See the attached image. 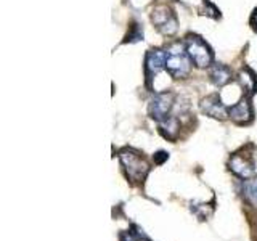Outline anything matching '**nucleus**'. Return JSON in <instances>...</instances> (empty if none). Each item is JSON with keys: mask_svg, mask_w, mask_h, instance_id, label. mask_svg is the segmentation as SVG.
<instances>
[{"mask_svg": "<svg viewBox=\"0 0 257 241\" xmlns=\"http://www.w3.org/2000/svg\"><path fill=\"white\" fill-rule=\"evenodd\" d=\"M166 69L175 79L185 77L190 72V56L182 44H174L166 52Z\"/></svg>", "mask_w": 257, "mask_h": 241, "instance_id": "nucleus-1", "label": "nucleus"}, {"mask_svg": "<svg viewBox=\"0 0 257 241\" xmlns=\"http://www.w3.org/2000/svg\"><path fill=\"white\" fill-rule=\"evenodd\" d=\"M120 163L125 167V172L128 175V179L134 182H143V179L147 177L150 166L139 153L134 150H124L120 151Z\"/></svg>", "mask_w": 257, "mask_h": 241, "instance_id": "nucleus-2", "label": "nucleus"}, {"mask_svg": "<svg viewBox=\"0 0 257 241\" xmlns=\"http://www.w3.org/2000/svg\"><path fill=\"white\" fill-rule=\"evenodd\" d=\"M185 48L190 56V60L196 64L198 68H206L212 61V53L209 50L204 40H201L196 36H190L185 42Z\"/></svg>", "mask_w": 257, "mask_h": 241, "instance_id": "nucleus-3", "label": "nucleus"}, {"mask_svg": "<svg viewBox=\"0 0 257 241\" xmlns=\"http://www.w3.org/2000/svg\"><path fill=\"white\" fill-rule=\"evenodd\" d=\"M151 21L155 23V26L166 36H172L177 31V20L174 13L171 12V8H167L164 5L156 7L151 13Z\"/></svg>", "mask_w": 257, "mask_h": 241, "instance_id": "nucleus-4", "label": "nucleus"}, {"mask_svg": "<svg viewBox=\"0 0 257 241\" xmlns=\"http://www.w3.org/2000/svg\"><path fill=\"white\" fill-rule=\"evenodd\" d=\"M172 101H174V95L172 93H158L155 98L150 101V114L153 119L156 120H163L167 117L169 111L172 108Z\"/></svg>", "mask_w": 257, "mask_h": 241, "instance_id": "nucleus-5", "label": "nucleus"}, {"mask_svg": "<svg viewBox=\"0 0 257 241\" xmlns=\"http://www.w3.org/2000/svg\"><path fill=\"white\" fill-rule=\"evenodd\" d=\"M166 68V52L159 50H150L147 55V74L148 79H153L158 72H161Z\"/></svg>", "mask_w": 257, "mask_h": 241, "instance_id": "nucleus-6", "label": "nucleus"}, {"mask_svg": "<svg viewBox=\"0 0 257 241\" xmlns=\"http://www.w3.org/2000/svg\"><path fill=\"white\" fill-rule=\"evenodd\" d=\"M230 169L241 179H249L254 174V163L247 156L235 155L230 159Z\"/></svg>", "mask_w": 257, "mask_h": 241, "instance_id": "nucleus-7", "label": "nucleus"}, {"mask_svg": "<svg viewBox=\"0 0 257 241\" xmlns=\"http://www.w3.org/2000/svg\"><path fill=\"white\" fill-rule=\"evenodd\" d=\"M201 109H203L207 116L215 117V119H223L227 117V108L223 106V103L217 95H211L203 100L201 103Z\"/></svg>", "mask_w": 257, "mask_h": 241, "instance_id": "nucleus-8", "label": "nucleus"}, {"mask_svg": "<svg viewBox=\"0 0 257 241\" xmlns=\"http://www.w3.org/2000/svg\"><path fill=\"white\" fill-rule=\"evenodd\" d=\"M228 116L238 124H246L252 119V109L247 98H243L228 109Z\"/></svg>", "mask_w": 257, "mask_h": 241, "instance_id": "nucleus-9", "label": "nucleus"}, {"mask_svg": "<svg viewBox=\"0 0 257 241\" xmlns=\"http://www.w3.org/2000/svg\"><path fill=\"white\" fill-rule=\"evenodd\" d=\"M209 76H211L212 79V82L217 85V87H222L225 84H228L230 82V79H231V71L227 68V66H223V64H214V66L211 68V72H209Z\"/></svg>", "mask_w": 257, "mask_h": 241, "instance_id": "nucleus-10", "label": "nucleus"}, {"mask_svg": "<svg viewBox=\"0 0 257 241\" xmlns=\"http://www.w3.org/2000/svg\"><path fill=\"white\" fill-rule=\"evenodd\" d=\"M239 82H241V85H243V88L244 90L251 95V93H254L255 92V87H257V79H255V76L252 74L251 71L249 69H243L239 72Z\"/></svg>", "mask_w": 257, "mask_h": 241, "instance_id": "nucleus-11", "label": "nucleus"}, {"mask_svg": "<svg viewBox=\"0 0 257 241\" xmlns=\"http://www.w3.org/2000/svg\"><path fill=\"white\" fill-rule=\"evenodd\" d=\"M161 132H163L169 139H174L179 132V120L175 117H166L161 120Z\"/></svg>", "mask_w": 257, "mask_h": 241, "instance_id": "nucleus-12", "label": "nucleus"}, {"mask_svg": "<svg viewBox=\"0 0 257 241\" xmlns=\"http://www.w3.org/2000/svg\"><path fill=\"white\" fill-rule=\"evenodd\" d=\"M247 195H249V198H251L252 203L257 204V177L247 183Z\"/></svg>", "mask_w": 257, "mask_h": 241, "instance_id": "nucleus-13", "label": "nucleus"}, {"mask_svg": "<svg viewBox=\"0 0 257 241\" xmlns=\"http://www.w3.org/2000/svg\"><path fill=\"white\" fill-rule=\"evenodd\" d=\"M132 236L137 239V241H151L147 235H145V233H143V230H140L139 227H137V225H134V227H132Z\"/></svg>", "mask_w": 257, "mask_h": 241, "instance_id": "nucleus-14", "label": "nucleus"}, {"mask_svg": "<svg viewBox=\"0 0 257 241\" xmlns=\"http://www.w3.org/2000/svg\"><path fill=\"white\" fill-rule=\"evenodd\" d=\"M204 5L207 7V10H206L204 15L212 16V18H219V12H217V8L214 5H211V2H209V0H204Z\"/></svg>", "mask_w": 257, "mask_h": 241, "instance_id": "nucleus-15", "label": "nucleus"}, {"mask_svg": "<svg viewBox=\"0 0 257 241\" xmlns=\"http://www.w3.org/2000/svg\"><path fill=\"white\" fill-rule=\"evenodd\" d=\"M167 158H169V156H167V153H166V151H159V153H156L155 158H153V159H155V163H156V164H163Z\"/></svg>", "mask_w": 257, "mask_h": 241, "instance_id": "nucleus-16", "label": "nucleus"}, {"mask_svg": "<svg viewBox=\"0 0 257 241\" xmlns=\"http://www.w3.org/2000/svg\"><path fill=\"white\" fill-rule=\"evenodd\" d=\"M252 24H254V28L257 29V10H255V13H254V18H252Z\"/></svg>", "mask_w": 257, "mask_h": 241, "instance_id": "nucleus-17", "label": "nucleus"}]
</instances>
